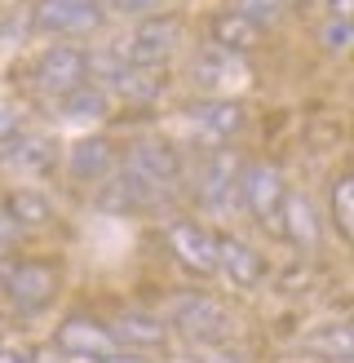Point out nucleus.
<instances>
[{
  "label": "nucleus",
  "mask_w": 354,
  "mask_h": 363,
  "mask_svg": "<svg viewBox=\"0 0 354 363\" xmlns=\"http://www.w3.org/2000/svg\"><path fill=\"white\" fill-rule=\"evenodd\" d=\"M177 45H182V18L151 13V18H142V23L124 35L120 62L142 67V71H155V67H164L173 53H177Z\"/></svg>",
  "instance_id": "nucleus-1"
},
{
  "label": "nucleus",
  "mask_w": 354,
  "mask_h": 363,
  "mask_svg": "<svg viewBox=\"0 0 354 363\" xmlns=\"http://www.w3.org/2000/svg\"><path fill=\"white\" fill-rule=\"evenodd\" d=\"M164 323L169 333L177 328L182 337L200 341V346H217V341L230 333V315L222 301H212L204 293H186V297H173L169 311H164Z\"/></svg>",
  "instance_id": "nucleus-2"
},
{
  "label": "nucleus",
  "mask_w": 354,
  "mask_h": 363,
  "mask_svg": "<svg viewBox=\"0 0 354 363\" xmlns=\"http://www.w3.org/2000/svg\"><path fill=\"white\" fill-rule=\"evenodd\" d=\"M0 288H5V297H9L13 311L40 315V311L53 306V297L62 293V270L53 262H13Z\"/></svg>",
  "instance_id": "nucleus-3"
},
{
  "label": "nucleus",
  "mask_w": 354,
  "mask_h": 363,
  "mask_svg": "<svg viewBox=\"0 0 354 363\" xmlns=\"http://www.w3.org/2000/svg\"><path fill=\"white\" fill-rule=\"evenodd\" d=\"M235 195L239 204L257 217L266 230H279V208H283V195H288V182L275 164H244L239 169V182H235Z\"/></svg>",
  "instance_id": "nucleus-4"
},
{
  "label": "nucleus",
  "mask_w": 354,
  "mask_h": 363,
  "mask_svg": "<svg viewBox=\"0 0 354 363\" xmlns=\"http://www.w3.org/2000/svg\"><path fill=\"white\" fill-rule=\"evenodd\" d=\"M80 84H88V53L80 45H53L31 62V89L35 94L62 98Z\"/></svg>",
  "instance_id": "nucleus-5"
},
{
  "label": "nucleus",
  "mask_w": 354,
  "mask_h": 363,
  "mask_svg": "<svg viewBox=\"0 0 354 363\" xmlns=\"http://www.w3.org/2000/svg\"><path fill=\"white\" fill-rule=\"evenodd\" d=\"M106 5L102 0H35L27 9V23L31 31H45V35H84L102 23Z\"/></svg>",
  "instance_id": "nucleus-6"
},
{
  "label": "nucleus",
  "mask_w": 354,
  "mask_h": 363,
  "mask_svg": "<svg viewBox=\"0 0 354 363\" xmlns=\"http://www.w3.org/2000/svg\"><path fill=\"white\" fill-rule=\"evenodd\" d=\"M53 346L62 354H71V359H98V354L120 350L111 323H102L93 315H67L58 328H53Z\"/></svg>",
  "instance_id": "nucleus-7"
},
{
  "label": "nucleus",
  "mask_w": 354,
  "mask_h": 363,
  "mask_svg": "<svg viewBox=\"0 0 354 363\" xmlns=\"http://www.w3.org/2000/svg\"><path fill=\"white\" fill-rule=\"evenodd\" d=\"M169 191H159L155 182H147L137 169L120 164L111 177L102 182L98 191V208H111V213H142V208H155Z\"/></svg>",
  "instance_id": "nucleus-8"
},
{
  "label": "nucleus",
  "mask_w": 354,
  "mask_h": 363,
  "mask_svg": "<svg viewBox=\"0 0 354 363\" xmlns=\"http://www.w3.org/2000/svg\"><path fill=\"white\" fill-rule=\"evenodd\" d=\"M186 120H190V129L200 133V142L226 147V142L244 129V106L235 98H204V102L186 106Z\"/></svg>",
  "instance_id": "nucleus-9"
},
{
  "label": "nucleus",
  "mask_w": 354,
  "mask_h": 363,
  "mask_svg": "<svg viewBox=\"0 0 354 363\" xmlns=\"http://www.w3.org/2000/svg\"><path fill=\"white\" fill-rule=\"evenodd\" d=\"M164 244L177 257V266H186L190 275L208 279L212 270H217V244H212V235L200 230L195 222H169L164 226Z\"/></svg>",
  "instance_id": "nucleus-10"
},
{
  "label": "nucleus",
  "mask_w": 354,
  "mask_h": 363,
  "mask_svg": "<svg viewBox=\"0 0 354 363\" xmlns=\"http://www.w3.org/2000/svg\"><path fill=\"white\" fill-rule=\"evenodd\" d=\"M120 164L137 169L147 182H155L159 191H169L173 182L182 177V151H177L173 142H164V138H137L133 147H129V155L120 160Z\"/></svg>",
  "instance_id": "nucleus-11"
},
{
  "label": "nucleus",
  "mask_w": 354,
  "mask_h": 363,
  "mask_svg": "<svg viewBox=\"0 0 354 363\" xmlns=\"http://www.w3.org/2000/svg\"><path fill=\"white\" fill-rule=\"evenodd\" d=\"M279 235H288L301 252H314L319 244H324V217H319V208H314L310 195H301V191H288V195H283Z\"/></svg>",
  "instance_id": "nucleus-12"
},
{
  "label": "nucleus",
  "mask_w": 354,
  "mask_h": 363,
  "mask_svg": "<svg viewBox=\"0 0 354 363\" xmlns=\"http://www.w3.org/2000/svg\"><path fill=\"white\" fill-rule=\"evenodd\" d=\"M212 244H217V270L235 288H257L266 279V257L239 235H212Z\"/></svg>",
  "instance_id": "nucleus-13"
},
{
  "label": "nucleus",
  "mask_w": 354,
  "mask_h": 363,
  "mask_svg": "<svg viewBox=\"0 0 354 363\" xmlns=\"http://www.w3.org/2000/svg\"><path fill=\"white\" fill-rule=\"evenodd\" d=\"M120 169V155H115V147L106 138H80V142H71V151H67V173L76 177V182H84V186H98V182H106Z\"/></svg>",
  "instance_id": "nucleus-14"
},
{
  "label": "nucleus",
  "mask_w": 354,
  "mask_h": 363,
  "mask_svg": "<svg viewBox=\"0 0 354 363\" xmlns=\"http://www.w3.org/2000/svg\"><path fill=\"white\" fill-rule=\"evenodd\" d=\"M111 333H115L120 350H137V354L169 346V323L159 315H151V311H124V315H115Z\"/></svg>",
  "instance_id": "nucleus-15"
},
{
  "label": "nucleus",
  "mask_w": 354,
  "mask_h": 363,
  "mask_svg": "<svg viewBox=\"0 0 354 363\" xmlns=\"http://www.w3.org/2000/svg\"><path fill=\"white\" fill-rule=\"evenodd\" d=\"M102 94H115L124 102H155L164 94V80L155 76V71H142V67H129L120 58H106L102 62Z\"/></svg>",
  "instance_id": "nucleus-16"
},
{
  "label": "nucleus",
  "mask_w": 354,
  "mask_h": 363,
  "mask_svg": "<svg viewBox=\"0 0 354 363\" xmlns=\"http://www.w3.org/2000/svg\"><path fill=\"white\" fill-rule=\"evenodd\" d=\"M0 164L13 169V173H49L53 164H58V142L45 138V133H18L13 142H5L0 147Z\"/></svg>",
  "instance_id": "nucleus-17"
},
{
  "label": "nucleus",
  "mask_w": 354,
  "mask_h": 363,
  "mask_svg": "<svg viewBox=\"0 0 354 363\" xmlns=\"http://www.w3.org/2000/svg\"><path fill=\"white\" fill-rule=\"evenodd\" d=\"M239 169H244V164H239L230 151L208 155V164H204V173H200V204H204V208H226V199L235 195Z\"/></svg>",
  "instance_id": "nucleus-18"
},
{
  "label": "nucleus",
  "mask_w": 354,
  "mask_h": 363,
  "mask_svg": "<svg viewBox=\"0 0 354 363\" xmlns=\"http://www.w3.org/2000/svg\"><path fill=\"white\" fill-rule=\"evenodd\" d=\"M0 208L9 213V222L18 230H31V226H49L53 222V204L35 191V186H13L0 195Z\"/></svg>",
  "instance_id": "nucleus-19"
},
{
  "label": "nucleus",
  "mask_w": 354,
  "mask_h": 363,
  "mask_svg": "<svg viewBox=\"0 0 354 363\" xmlns=\"http://www.w3.org/2000/svg\"><path fill=\"white\" fill-rule=\"evenodd\" d=\"M257 27L248 23V18H239L235 9H222V13H212V23H208V45H217V49H226V53H248L257 45Z\"/></svg>",
  "instance_id": "nucleus-20"
},
{
  "label": "nucleus",
  "mask_w": 354,
  "mask_h": 363,
  "mask_svg": "<svg viewBox=\"0 0 354 363\" xmlns=\"http://www.w3.org/2000/svg\"><path fill=\"white\" fill-rule=\"evenodd\" d=\"M190 76H195V84L212 89V84H222V76H244V67H239L235 53H226L217 45H204V53L190 62Z\"/></svg>",
  "instance_id": "nucleus-21"
},
{
  "label": "nucleus",
  "mask_w": 354,
  "mask_h": 363,
  "mask_svg": "<svg viewBox=\"0 0 354 363\" xmlns=\"http://www.w3.org/2000/svg\"><path fill=\"white\" fill-rule=\"evenodd\" d=\"M58 116L62 120H98V116H106V94L93 84H80L58 98Z\"/></svg>",
  "instance_id": "nucleus-22"
},
{
  "label": "nucleus",
  "mask_w": 354,
  "mask_h": 363,
  "mask_svg": "<svg viewBox=\"0 0 354 363\" xmlns=\"http://www.w3.org/2000/svg\"><path fill=\"white\" fill-rule=\"evenodd\" d=\"M332 222L341 230V240L354 235V177L350 173H341L332 182Z\"/></svg>",
  "instance_id": "nucleus-23"
},
{
  "label": "nucleus",
  "mask_w": 354,
  "mask_h": 363,
  "mask_svg": "<svg viewBox=\"0 0 354 363\" xmlns=\"http://www.w3.org/2000/svg\"><path fill=\"white\" fill-rule=\"evenodd\" d=\"M310 350H319V354L332 359V363H350V354H354V337H350L346 323H332V328H324L319 337H310Z\"/></svg>",
  "instance_id": "nucleus-24"
},
{
  "label": "nucleus",
  "mask_w": 354,
  "mask_h": 363,
  "mask_svg": "<svg viewBox=\"0 0 354 363\" xmlns=\"http://www.w3.org/2000/svg\"><path fill=\"white\" fill-rule=\"evenodd\" d=\"M235 13L248 18L257 31H266V27H275L279 18L288 13V0H235Z\"/></svg>",
  "instance_id": "nucleus-25"
},
{
  "label": "nucleus",
  "mask_w": 354,
  "mask_h": 363,
  "mask_svg": "<svg viewBox=\"0 0 354 363\" xmlns=\"http://www.w3.org/2000/svg\"><path fill=\"white\" fill-rule=\"evenodd\" d=\"M319 40H324L328 53H341V49L354 40V31H350V23H332V18H328V23L319 27Z\"/></svg>",
  "instance_id": "nucleus-26"
},
{
  "label": "nucleus",
  "mask_w": 354,
  "mask_h": 363,
  "mask_svg": "<svg viewBox=\"0 0 354 363\" xmlns=\"http://www.w3.org/2000/svg\"><path fill=\"white\" fill-rule=\"evenodd\" d=\"M18 133H23V120H18V111H13V106H0V147H5V142H13Z\"/></svg>",
  "instance_id": "nucleus-27"
},
{
  "label": "nucleus",
  "mask_w": 354,
  "mask_h": 363,
  "mask_svg": "<svg viewBox=\"0 0 354 363\" xmlns=\"http://www.w3.org/2000/svg\"><path fill=\"white\" fill-rule=\"evenodd\" d=\"M80 363H151L147 354L137 350H111V354H98V359H80Z\"/></svg>",
  "instance_id": "nucleus-28"
},
{
  "label": "nucleus",
  "mask_w": 354,
  "mask_h": 363,
  "mask_svg": "<svg viewBox=\"0 0 354 363\" xmlns=\"http://www.w3.org/2000/svg\"><path fill=\"white\" fill-rule=\"evenodd\" d=\"M102 5H111L115 13H142V9H151L155 0H102Z\"/></svg>",
  "instance_id": "nucleus-29"
},
{
  "label": "nucleus",
  "mask_w": 354,
  "mask_h": 363,
  "mask_svg": "<svg viewBox=\"0 0 354 363\" xmlns=\"http://www.w3.org/2000/svg\"><path fill=\"white\" fill-rule=\"evenodd\" d=\"M350 13H354V0H328V18H332V23H350Z\"/></svg>",
  "instance_id": "nucleus-30"
},
{
  "label": "nucleus",
  "mask_w": 354,
  "mask_h": 363,
  "mask_svg": "<svg viewBox=\"0 0 354 363\" xmlns=\"http://www.w3.org/2000/svg\"><path fill=\"white\" fill-rule=\"evenodd\" d=\"M18 235H23V230H18V226L9 222V213H5V208H0V244H5V248H9V244L18 240Z\"/></svg>",
  "instance_id": "nucleus-31"
},
{
  "label": "nucleus",
  "mask_w": 354,
  "mask_h": 363,
  "mask_svg": "<svg viewBox=\"0 0 354 363\" xmlns=\"http://www.w3.org/2000/svg\"><path fill=\"white\" fill-rule=\"evenodd\" d=\"M0 363H35L31 354H23V350H9V346H0Z\"/></svg>",
  "instance_id": "nucleus-32"
},
{
  "label": "nucleus",
  "mask_w": 354,
  "mask_h": 363,
  "mask_svg": "<svg viewBox=\"0 0 354 363\" xmlns=\"http://www.w3.org/2000/svg\"><path fill=\"white\" fill-rule=\"evenodd\" d=\"M9 266H13V262H9V248L0 244V284H5V275H9Z\"/></svg>",
  "instance_id": "nucleus-33"
}]
</instances>
